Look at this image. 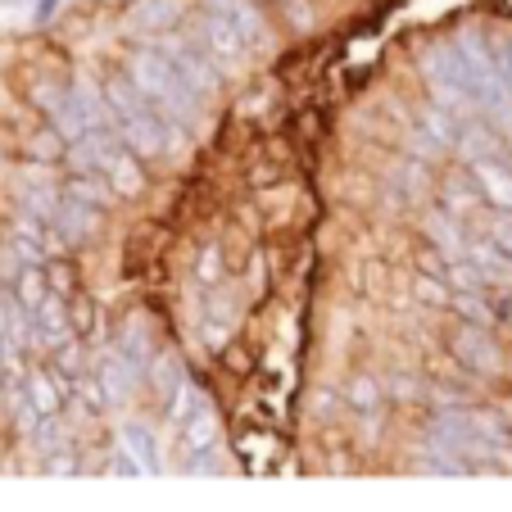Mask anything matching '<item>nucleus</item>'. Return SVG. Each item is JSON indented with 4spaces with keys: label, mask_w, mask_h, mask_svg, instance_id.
Segmentation results:
<instances>
[{
    "label": "nucleus",
    "mask_w": 512,
    "mask_h": 512,
    "mask_svg": "<svg viewBox=\"0 0 512 512\" xmlns=\"http://www.w3.org/2000/svg\"><path fill=\"white\" fill-rule=\"evenodd\" d=\"M123 73L136 82V91H141V96L150 100L159 114H168L173 123H182L186 132L200 123V114H204V105H209V100H204L200 91H195L191 82L177 73L173 59H168L164 50L155 46V41H145V46H132V50H127Z\"/></svg>",
    "instance_id": "nucleus-1"
},
{
    "label": "nucleus",
    "mask_w": 512,
    "mask_h": 512,
    "mask_svg": "<svg viewBox=\"0 0 512 512\" xmlns=\"http://www.w3.org/2000/svg\"><path fill=\"white\" fill-rule=\"evenodd\" d=\"M390 182H395L413 204L435 200V173H431V164H426V159H417V155H404V159H399L395 173H390Z\"/></svg>",
    "instance_id": "nucleus-15"
},
{
    "label": "nucleus",
    "mask_w": 512,
    "mask_h": 512,
    "mask_svg": "<svg viewBox=\"0 0 512 512\" xmlns=\"http://www.w3.org/2000/svg\"><path fill=\"white\" fill-rule=\"evenodd\" d=\"M105 177H109V186H114L118 200H141V195L150 191V173H145V159L136 155V150H127L123 141L114 145V155H109V164H105Z\"/></svg>",
    "instance_id": "nucleus-8"
},
{
    "label": "nucleus",
    "mask_w": 512,
    "mask_h": 512,
    "mask_svg": "<svg viewBox=\"0 0 512 512\" xmlns=\"http://www.w3.org/2000/svg\"><path fill=\"white\" fill-rule=\"evenodd\" d=\"M10 417H5V413H0V458H5V454H10Z\"/></svg>",
    "instance_id": "nucleus-39"
},
{
    "label": "nucleus",
    "mask_w": 512,
    "mask_h": 512,
    "mask_svg": "<svg viewBox=\"0 0 512 512\" xmlns=\"http://www.w3.org/2000/svg\"><path fill=\"white\" fill-rule=\"evenodd\" d=\"M290 132H295V141L318 145L322 136H327V114H322V109H300V114L290 118Z\"/></svg>",
    "instance_id": "nucleus-34"
},
{
    "label": "nucleus",
    "mask_w": 512,
    "mask_h": 512,
    "mask_svg": "<svg viewBox=\"0 0 512 512\" xmlns=\"http://www.w3.org/2000/svg\"><path fill=\"white\" fill-rule=\"evenodd\" d=\"M227 277H232V268H227L223 241H204L200 250H195V281L209 290V286H223Z\"/></svg>",
    "instance_id": "nucleus-21"
},
{
    "label": "nucleus",
    "mask_w": 512,
    "mask_h": 512,
    "mask_svg": "<svg viewBox=\"0 0 512 512\" xmlns=\"http://www.w3.org/2000/svg\"><path fill=\"white\" fill-rule=\"evenodd\" d=\"M386 395H395V399H404V404H413V399H422V390H417V381H413V377H395V381H390Z\"/></svg>",
    "instance_id": "nucleus-38"
},
{
    "label": "nucleus",
    "mask_w": 512,
    "mask_h": 512,
    "mask_svg": "<svg viewBox=\"0 0 512 512\" xmlns=\"http://www.w3.org/2000/svg\"><path fill=\"white\" fill-rule=\"evenodd\" d=\"M46 281H50V290H55V295L73 300V295L82 290V268L68 259V254H50V259H46Z\"/></svg>",
    "instance_id": "nucleus-28"
},
{
    "label": "nucleus",
    "mask_w": 512,
    "mask_h": 512,
    "mask_svg": "<svg viewBox=\"0 0 512 512\" xmlns=\"http://www.w3.org/2000/svg\"><path fill=\"white\" fill-rule=\"evenodd\" d=\"M186 381V363L182 354H173V349H155L150 354V363H145V390H155L159 399H168L177 386Z\"/></svg>",
    "instance_id": "nucleus-14"
},
{
    "label": "nucleus",
    "mask_w": 512,
    "mask_h": 512,
    "mask_svg": "<svg viewBox=\"0 0 512 512\" xmlns=\"http://www.w3.org/2000/svg\"><path fill=\"white\" fill-rule=\"evenodd\" d=\"M440 340H445V349L472 372V377L499 381L503 372H508V340H503L494 327H476V322L454 318Z\"/></svg>",
    "instance_id": "nucleus-2"
},
{
    "label": "nucleus",
    "mask_w": 512,
    "mask_h": 512,
    "mask_svg": "<svg viewBox=\"0 0 512 512\" xmlns=\"http://www.w3.org/2000/svg\"><path fill=\"white\" fill-rule=\"evenodd\" d=\"M123 445L132 449V463L141 472H155L159 467V449H155V435L145 431V426H123Z\"/></svg>",
    "instance_id": "nucleus-32"
},
{
    "label": "nucleus",
    "mask_w": 512,
    "mask_h": 512,
    "mask_svg": "<svg viewBox=\"0 0 512 512\" xmlns=\"http://www.w3.org/2000/svg\"><path fill=\"white\" fill-rule=\"evenodd\" d=\"M454 318L476 322V327H494V300L490 290H454Z\"/></svg>",
    "instance_id": "nucleus-25"
},
{
    "label": "nucleus",
    "mask_w": 512,
    "mask_h": 512,
    "mask_svg": "<svg viewBox=\"0 0 512 512\" xmlns=\"http://www.w3.org/2000/svg\"><path fill=\"white\" fill-rule=\"evenodd\" d=\"M168 241H173V232H168L164 223H136L132 236H127V250H123L127 272H132V277L136 272H150L159 259H164Z\"/></svg>",
    "instance_id": "nucleus-9"
},
{
    "label": "nucleus",
    "mask_w": 512,
    "mask_h": 512,
    "mask_svg": "<svg viewBox=\"0 0 512 512\" xmlns=\"http://www.w3.org/2000/svg\"><path fill=\"white\" fill-rule=\"evenodd\" d=\"M417 127H422V132L431 136L440 150H458V136H463V118H458L454 109L435 105V100H422V105H417Z\"/></svg>",
    "instance_id": "nucleus-12"
},
{
    "label": "nucleus",
    "mask_w": 512,
    "mask_h": 512,
    "mask_svg": "<svg viewBox=\"0 0 512 512\" xmlns=\"http://www.w3.org/2000/svg\"><path fill=\"white\" fill-rule=\"evenodd\" d=\"M191 32L195 41H200L204 50H209L218 64H241L245 55H250V37H245L241 28H236L232 19H223L218 10H209V5H195V14H191Z\"/></svg>",
    "instance_id": "nucleus-5"
},
{
    "label": "nucleus",
    "mask_w": 512,
    "mask_h": 512,
    "mask_svg": "<svg viewBox=\"0 0 512 512\" xmlns=\"http://www.w3.org/2000/svg\"><path fill=\"white\" fill-rule=\"evenodd\" d=\"M467 259L490 277V286H512V254L499 250V245H494L490 236H481L476 227H472V241H467Z\"/></svg>",
    "instance_id": "nucleus-13"
},
{
    "label": "nucleus",
    "mask_w": 512,
    "mask_h": 512,
    "mask_svg": "<svg viewBox=\"0 0 512 512\" xmlns=\"http://www.w3.org/2000/svg\"><path fill=\"white\" fill-rule=\"evenodd\" d=\"M213 358H218V368H223L227 377H236V381L254 377V368H259V354H254V345H250V340H241V336H232Z\"/></svg>",
    "instance_id": "nucleus-22"
},
{
    "label": "nucleus",
    "mask_w": 512,
    "mask_h": 512,
    "mask_svg": "<svg viewBox=\"0 0 512 512\" xmlns=\"http://www.w3.org/2000/svg\"><path fill=\"white\" fill-rule=\"evenodd\" d=\"M64 195H73V200H87V204H96V209H109V204L118 200L105 173H68L64 177Z\"/></svg>",
    "instance_id": "nucleus-19"
},
{
    "label": "nucleus",
    "mask_w": 512,
    "mask_h": 512,
    "mask_svg": "<svg viewBox=\"0 0 512 512\" xmlns=\"http://www.w3.org/2000/svg\"><path fill=\"white\" fill-rule=\"evenodd\" d=\"M481 236H490L494 245H499V250H508L512 254V209L508 204H490V209L481 213Z\"/></svg>",
    "instance_id": "nucleus-31"
},
{
    "label": "nucleus",
    "mask_w": 512,
    "mask_h": 512,
    "mask_svg": "<svg viewBox=\"0 0 512 512\" xmlns=\"http://www.w3.org/2000/svg\"><path fill=\"white\" fill-rule=\"evenodd\" d=\"M490 408L503 417V426H508V435H512V386H499V390H494Z\"/></svg>",
    "instance_id": "nucleus-37"
},
{
    "label": "nucleus",
    "mask_w": 512,
    "mask_h": 512,
    "mask_svg": "<svg viewBox=\"0 0 512 512\" xmlns=\"http://www.w3.org/2000/svg\"><path fill=\"white\" fill-rule=\"evenodd\" d=\"M218 435H223L218 408H213V404H200L191 417H182V422H177V449H182L186 458L209 454V449L218 445Z\"/></svg>",
    "instance_id": "nucleus-10"
},
{
    "label": "nucleus",
    "mask_w": 512,
    "mask_h": 512,
    "mask_svg": "<svg viewBox=\"0 0 512 512\" xmlns=\"http://www.w3.org/2000/svg\"><path fill=\"white\" fill-rule=\"evenodd\" d=\"M340 399H345L354 413L372 417V413H381V404H386V390H381L377 377H368V372H354V377L345 381V390H340Z\"/></svg>",
    "instance_id": "nucleus-17"
},
{
    "label": "nucleus",
    "mask_w": 512,
    "mask_h": 512,
    "mask_svg": "<svg viewBox=\"0 0 512 512\" xmlns=\"http://www.w3.org/2000/svg\"><path fill=\"white\" fill-rule=\"evenodd\" d=\"M485 41H490V50H494V64H499L503 82L512 87V32H494V28H485Z\"/></svg>",
    "instance_id": "nucleus-36"
},
{
    "label": "nucleus",
    "mask_w": 512,
    "mask_h": 512,
    "mask_svg": "<svg viewBox=\"0 0 512 512\" xmlns=\"http://www.w3.org/2000/svg\"><path fill=\"white\" fill-rule=\"evenodd\" d=\"M68 327H73V336H82V340H96L100 336V300L91 295L87 286L68 300Z\"/></svg>",
    "instance_id": "nucleus-20"
},
{
    "label": "nucleus",
    "mask_w": 512,
    "mask_h": 512,
    "mask_svg": "<svg viewBox=\"0 0 512 512\" xmlns=\"http://www.w3.org/2000/svg\"><path fill=\"white\" fill-rule=\"evenodd\" d=\"M286 177H290L286 159H277V155H268L263 145H254L250 164H245V186H250L254 195H263V191H272V186H281Z\"/></svg>",
    "instance_id": "nucleus-16"
},
{
    "label": "nucleus",
    "mask_w": 512,
    "mask_h": 512,
    "mask_svg": "<svg viewBox=\"0 0 512 512\" xmlns=\"http://www.w3.org/2000/svg\"><path fill=\"white\" fill-rule=\"evenodd\" d=\"M390 263L386 259H363L358 263V290H363V300H377V304H390Z\"/></svg>",
    "instance_id": "nucleus-23"
},
{
    "label": "nucleus",
    "mask_w": 512,
    "mask_h": 512,
    "mask_svg": "<svg viewBox=\"0 0 512 512\" xmlns=\"http://www.w3.org/2000/svg\"><path fill=\"white\" fill-rule=\"evenodd\" d=\"M10 290H14V300L23 304V309H37L41 300L50 295V281H46V263H23L19 272L10 277Z\"/></svg>",
    "instance_id": "nucleus-18"
},
{
    "label": "nucleus",
    "mask_w": 512,
    "mask_h": 512,
    "mask_svg": "<svg viewBox=\"0 0 512 512\" xmlns=\"http://www.w3.org/2000/svg\"><path fill=\"white\" fill-rule=\"evenodd\" d=\"M476 173H481V186L485 195H490V204H508L512 209V168L508 159H481V164H472Z\"/></svg>",
    "instance_id": "nucleus-24"
},
{
    "label": "nucleus",
    "mask_w": 512,
    "mask_h": 512,
    "mask_svg": "<svg viewBox=\"0 0 512 512\" xmlns=\"http://www.w3.org/2000/svg\"><path fill=\"white\" fill-rule=\"evenodd\" d=\"M73 404L82 408V413H91V417H100L109 408V395H105V386H100V377L96 372H82L78 381H73Z\"/></svg>",
    "instance_id": "nucleus-30"
},
{
    "label": "nucleus",
    "mask_w": 512,
    "mask_h": 512,
    "mask_svg": "<svg viewBox=\"0 0 512 512\" xmlns=\"http://www.w3.org/2000/svg\"><path fill=\"white\" fill-rule=\"evenodd\" d=\"M241 277H245V290L254 295V304L268 300V290H272V272H268V254H263V245L250 254V263L241 268Z\"/></svg>",
    "instance_id": "nucleus-33"
},
{
    "label": "nucleus",
    "mask_w": 512,
    "mask_h": 512,
    "mask_svg": "<svg viewBox=\"0 0 512 512\" xmlns=\"http://www.w3.org/2000/svg\"><path fill=\"white\" fill-rule=\"evenodd\" d=\"M200 5H209V10H218L223 19H232L236 28L250 37V46H268L272 37V19L263 14L259 0H200Z\"/></svg>",
    "instance_id": "nucleus-11"
},
{
    "label": "nucleus",
    "mask_w": 512,
    "mask_h": 512,
    "mask_svg": "<svg viewBox=\"0 0 512 512\" xmlns=\"http://www.w3.org/2000/svg\"><path fill=\"white\" fill-rule=\"evenodd\" d=\"M159 50H164L168 59H173V68L182 73L186 82H191L195 91H200L204 100H213V96H223V87H227V78H223V68H218V59L209 55V50L200 46V41L191 37V32H177V28H168L164 37L155 41Z\"/></svg>",
    "instance_id": "nucleus-3"
},
{
    "label": "nucleus",
    "mask_w": 512,
    "mask_h": 512,
    "mask_svg": "<svg viewBox=\"0 0 512 512\" xmlns=\"http://www.w3.org/2000/svg\"><path fill=\"white\" fill-rule=\"evenodd\" d=\"M19 155L37 168H59L68 159V136L59 132L50 118H41V123H32L28 132L19 136Z\"/></svg>",
    "instance_id": "nucleus-7"
},
{
    "label": "nucleus",
    "mask_w": 512,
    "mask_h": 512,
    "mask_svg": "<svg viewBox=\"0 0 512 512\" xmlns=\"http://www.w3.org/2000/svg\"><path fill=\"white\" fill-rule=\"evenodd\" d=\"M232 445H236V454H241V463H268V449L277 445V440L268 435V426H236Z\"/></svg>",
    "instance_id": "nucleus-27"
},
{
    "label": "nucleus",
    "mask_w": 512,
    "mask_h": 512,
    "mask_svg": "<svg viewBox=\"0 0 512 512\" xmlns=\"http://www.w3.org/2000/svg\"><path fill=\"white\" fill-rule=\"evenodd\" d=\"M490 300H494V331L512 345V286H490Z\"/></svg>",
    "instance_id": "nucleus-35"
},
{
    "label": "nucleus",
    "mask_w": 512,
    "mask_h": 512,
    "mask_svg": "<svg viewBox=\"0 0 512 512\" xmlns=\"http://www.w3.org/2000/svg\"><path fill=\"white\" fill-rule=\"evenodd\" d=\"M408 259H413V272H426V277H449V254L440 250L431 236H413Z\"/></svg>",
    "instance_id": "nucleus-29"
},
{
    "label": "nucleus",
    "mask_w": 512,
    "mask_h": 512,
    "mask_svg": "<svg viewBox=\"0 0 512 512\" xmlns=\"http://www.w3.org/2000/svg\"><path fill=\"white\" fill-rule=\"evenodd\" d=\"M408 290H413V300L422 304V309H449V304H454V286H449V277H426V272H413Z\"/></svg>",
    "instance_id": "nucleus-26"
},
{
    "label": "nucleus",
    "mask_w": 512,
    "mask_h": 512,
    "mask_svg": "<svg viewBox=\"0 0 512 512\" xmlns=\"http://www.w3.org/2000/svg\"><path fill=\"white\" fill-rule=\"evenodd\" d=\"M0 159H5V127H0Z\"/></svg>",
    "instance_id": "nucleus-40"
},
{
    "label": "nucleus",
    "mask_w": 512,
    "mask_h": 512,
    "mask_svg": "<svg viewBox=\"0 0 512 512\" xmlns=\"http://www.w3.org/2000/svg\"><path fill=\"white\" fill-rule=\"evenodd\" d=\"M50 227L64 236V245H87V241H96L100 227H105V209L64 195V200H59V209H55V218H50Z\"/></svg>",
    "instance_id": "nucleus-6"
},
{
    "label": "nucleus",
    "mask_w": 512,
    "mask_h": 512,
    "mask_svg": "<svg viewBox=\"0 0 512 512\" xmlns=\"http://www.w3.org/2000/svg\"><path fill=\"white\" fill-rule=\"evenodd\" d=\"M435 204L449 209L463 223H481V213L490 209V195L481 186V173L467 164H445L435 173Z\"/></svg>",
    "instance_id": "nucleus-4"
}]
</instances>
